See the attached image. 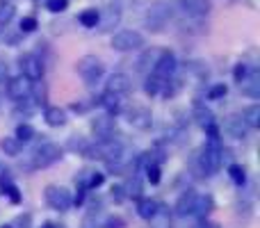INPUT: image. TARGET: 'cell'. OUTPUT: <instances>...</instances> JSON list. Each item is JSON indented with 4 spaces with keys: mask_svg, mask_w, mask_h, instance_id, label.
<instances>
[{
    "mask_svg": "<svg viewBox=\"0 0 260 228\" xmlns=\"http://www.w3.org/2000/svg\"><path fill=\"white\" fill-rule=\"evenodd\" d=\"M171 16H174V9H171L169 3H165V0H157V3H153L151 7H148V12H146V25H148V30L160 32L162 27H165L167 23L171 21Z\"/></svg>",
    "mask_w": 260,
    "mask_h": 228,
    "instance_id": "6da1fadb",
    "label": "cell"
},
{
    "mask_svg": "<svg viewBox=\"0 0 260 228\" xmlns=\"http://www.w3.org/2000/svg\"><path fill=\"white\" fill-rule=\"evenodd\" d=\"M221 155H224V151H221V146H219V139H210V142L203 146V151H201V167H203V171H206L208 176H212V174H217V171H219Z\"/></svg>",
    "mask_w": 260,
    "mask_h": 228,
    "instance_id": "7a4b0ae2",
    "label": "cell"
},
{
    "mask_svg": "<svg viewBox=\"0 0 260 228\" xmlns=\"http://www.w3.org/2000/svg\"><path fill=\"white\" fill-rule=\"evenodd\" d=\"M144 46V37L137 30H121L112 37V48L119 53H128V50H139Z\"/></svg>",
    "mask_w": 260,
    "mask_h": 228,
    "instance_id": "3957f363",
    "label": "cell"
},
{
    "mask_svg": "<svg viewBox=\"0 0 260 228\" xmlns=\"http://www.w3.org/2000/svg\"><path fill=\"white\" fill-rule=\"evenodd\" d=\"M103 71H105V67H103V62H101L99 57H94V55H85V57L78 62V73L82 76V80L85 82H96L101 76H103Z\"/></svg>",
    "mask_w": 260,
    "mask_h": 228,
    "instance_id": "277c9868",
    "label": "cell"
},
{
    "mask_svg": "<svg viewBox=\"0 0 260 228\" xmlns=\"http://www.w3.org/2000/svg\"><path fill=\"white\" fill-rule=\"evenodd\" d=\"M46 201H48V206L53 208V210L67 212L69 208H71L73 199H71V192H69V189L50 185V187H46Z\"/></svg>",
    "mask_w": 260,
    "mask_h": 228,
    "instance_id": "5b68a950",
    "label": "cell"
},
{
    "mask_svg": "<svg viewBox=\"0 0 260 228\" xmlns=\"http://www.w3.org/2000/svg\"><path fill=\"white\" fill-rule=\"evenodd\" d=\"M62 157V148L57 146V144H44V146L37 148L35 153V167L37 169H44V167H50L55 165V162Z\"/></svg>",
    "mask_w": 260,
    "mask_h": 228,
    "instance_id": "8992f818",
    "label": "cell"
},
{
    "mask_svg": "<svg viewBox=\"0 0 260 228\" xmlns=\"http://www.w3.org/2000/svg\"><path fill=\"white\" fill-rule=\"evenodd\" d=\"M18 67H21V71H23V78H27L30 82H37L44 78V64H41V59L35 57V55H23V57L18 59Z\"/></svg>",
    "mask_w": 260,
    "mask_h": 228,
    "instance_id": "52a82bcc",
    "label": "cell"
},
{
    "mask_svg": "<svg viewBox=\"0 0 260 228\" xmlns=\"http://www.w3.org/2000/svg\"><path fill=\"white\" fill-rule=\"evenodd\" d=\"M32 94V82L27 78H12L7 80V96L12 101H25Z\"/></svg>",
    "mask_w": 260,
    "mask_h": 228,
    "instance_id": "ba28073f",
    "label": "cell"
},
{
    "mask_svg": "<svg viewBox=\"0 0 260 228\" xmlns=\"http://www.w3.org/2000/svg\"><path fill=\"white\" fill-rule=\"evenodd\" d=\"M91 130L96 133V137H99V139L108 142V139H112V137H114L117 123H114L112 116H96V119L91 121Z\"/></svg>",
    "mask_w": 260,
    "mask_h": 228,
    "instance_id": "9c48e42d",
    "label": "cell"
},
{
    "mask_svg": "<svg viewBox=\"0 0 260 228\" xmlns=\"http://www.w3.org/2000/svg\"><path fill=\"white\" fill-rule=\"evenodd\" d=\"M128 121H130V125H133V128L148 130V128H151V123H153V114H151V110L135 105V108L128 110Z\"/></svg>",
    "mask_w": 260,
    "mask_h": 228,
    "instance_id": "30bf717a",
    "label": "cell"
},
{
    "mask_svg": "<svg viewBox=\"0 0 260 228\" xmlns=\"http://www.w3.org/2000/svg\"><path fill=\"white\" fill-rule=\"evenodd\" d=\"M174 71H176V57H174V53H169V50H162L160 57H157V62H155V69H153V76L169 80V76Z\"/></svg>",
    "mask_w": 260,
    "mask_h": 228,
    "instance_id": "8fae6325",
    "label": "cell"
},
{
    "mask_svg": "<svg viewBox=\"0 0 260 228\" xmlns=\"http://www.w3.org/2000/svg\"><path fill=\"white\" fill-rule=\"evenodd\" d=\"M119 21H121V9H119L117 5H112V7H105L103 14L99 12V30H103V32L114 30V27L119 25Z\"/></svg>",
    "mask_w": 260,
    "mask_h": 228,
    "instance_id": "7c38bea8",
    "label": "cell"
},
{
    "mask_svg": "<svg viewBox=\"0 0 260 228\" xmlns=\"http://www.w3.org/2000/svg\"><path fill=\"white\" fill-rule=\"evenodd\" d=\"M130 87H133V82H130V78L126 73H114V76L108 80V94L126 96L130 91Z\"/></svg>",
    "mask_w": 260,
    "mask_h": 228,
    "instance_id": "4fadbf2b",
    "label": "cell"
},
{
    "mask_svg": "<svg viewBox=\"0 0 260 228\" xmlns=\"http://www.w3.org/2000/svg\"><path fill=\"white\" fill-rule=\"evenodd\" d=\"M178 3H180V7H183V12L194 18H201L210 12V3H208V0H178Z\"/></svg>",
    "mask_w": 260,
    "mask_h": 228,
    "instance_id": "5bb4252c",
    "label": "cell"
},
{
    "mask_svg": "<svg viewBox=\"0 0 260 228\" xmlns=\"http://www.w3.org/2000/svg\"><path fill=\"white\" fill-rule=\"evenodd\" d=\"M240 89H242V94L251 96V99H258L260 96V78L256 71H249L247 76L240 80Z\"/></svg>",
    "mask_w": 260,
    "mask_h": 228,
    "instance_id": "9a60e30c",
    "label": "cell"
},
{
    "mask_svg": "<svg viewBox=\"0 0 260 228\" xmlns=\"http://www.w3.org/2000/svg\"><path fill=\"white\" fill-rule=\"evenodd\" d=\"M194 201H197V192H194V189L183 192L178 199V203H176V212H178V215H192Z\"/></svg>",
    "mask_w": 260,
    "mask_h": 228,
    "instance_id": "2e32d148",
    "label": "cell"
},
{
    "mask_svg": "<svg viewBox=\"0 0 260 228\" xmlns=\"http://www.w3.org/2000/svg\"><path fill=\"white\" fill-rule=\"evenodd\" d=\"M148 221H151L153 228H169L171 226V212L167 210V208L157 206V210L153 212V217Z\"/></svg>",
    "mask_w": 260,
    "mask_h": 228,
    "instance_id": "e0dca14e",
    "label": "cell"
},
{
    "mask_svg": "<svg viewBox=\"0 0 260 228\" xmlns=\"http://www.w3.org/2000/svg\"><path fill=\"white\" fill-rule=\"evenodd\" d=\"M46 121H48V125H55V128H59V125L67 123V112H64L62 108H55V105H50V108H46Z\"/></svg>",
    "mask_w": 260,
    "mask_h": 228,
    "instance_id": "ac0fdd59",
    "label": "cell"
},
{
    "mask_svg": "<svg viewBox=\"0 0 260 228\" xmlns=\"http://www.w3.org/2000/svg\"><path fill=\"white\" fill-rule=\"evenodd\" d=\"M160 53L162 50H146V53L142 55V57H139V71H153V69H155V62H157V57H160Z\"/></svg>",
    "mask_w": 260,
    "mask_h": 228,
    "instance_id": "d6986e66",
    "label": "cell"
},
{
    "mask_svg": "<svg viewBox=\"0 0 260 228\" xmlns=\"http://www.w3.org/2000/svg\"><path fill=\"white\" fill-rule=\"evenodd\" d=\"M226 125H229V133L233 135V137H238V139L247 137V128H249V125L244 123V121L240 119V116H231L229 123H226Z\"/></svg>",
    "mask_w": 260,
    "mask_h": 228,
    "instance_id": "ffe728a7",
    "label": "cell"
},
{
    "mask_svg": "<svg viewBox=\"0 0 260 228\" xmlns=\"http://www.w3.org/2000/svg\"><path fill=\"white\" fill-rule=\"evenodd\" d=\"M194 116H197V123L201 125V128H210V125H215V116L208 108H203V105H197V110H194Z\"/></svg>",
    "mask_w": 260,
    "mask_h": 228,
    "instance_id": "44dd1931",
    "label": "cell"
},
{
    "mask_svg": "<svg viewBox=\"0 0 260 228\" xmlns=\"http://www.w3.org/2000/svg\"><path fill=\"white\" fill-rule=\"evenodd\" d=\"M210 210H212V199H210V197H199V194H197V201H194V210H192V215L206 217Z\"/></svg>",
    "mask_w": 260,
    "mask_h": 228,
    "instance_id": "7402d4cb",
    "label": "cell"
},
{
    "mask_svg": "<svg viewBox=\"0 0 260 228\" xmlns=\"http://www.w3.org/2000/svg\"><path fill=\"white\" fill-rule=\"evenodd\" d=\"M242 121L249 125V128H258L260 125V105H249V108L244 110Z\"/></svg>",
    "mask_w": 260,
    "mask_h": 228,
    "instance_id": "603a6c76",
    "label": "cell"
},
{
    "mask_svg": "<svg viewBox=\"0 0 260 228\" xmlns=\"http://www.w3.org/2000/svg\"><path fill=\"white\" fill-rule=\"evenodd\" d=\"M169 80H165V78H157V76H151L146 80V85H144V89H146V94L148 96H155V94H160L162 89H165V85Z\"/></svg>",
    "mask_w": 260,
    "mask_h": 228,
    "instance_id": "cb8c5ba5",
    "label": "cell"
},
{
    "mask_svg": "<svg viewBox=\"0 0 260 228\" xmlns=\"http://www.w3.org/2000/svg\"><path fill=\"white\" fill-rule=\"evenodd\" d=\"M14 14H16V7H14L12 3H7V0H3V3H0V27L9 25Z\"/></svg>",
    "mask_w": 260,
    "mask_h": 228,
    "instance_id": "d4e9b609",
    "label": "cell"
},
{
    "mask_svg": "<svg viewBox=\"0 0 260 228\" xmlns=\"http://www.w3.org/2000/svg\"><path fill=\"white\" fill-rule=\"evenodd\" d=\"M78 21H80V25H85V27H96L99 25V9H94V7L85 9V12L78 16Z\"/></svg>",
    "mask_w": 260,
    "mask_h": 228,
    "instance_id": "484cf974",
    "label": "cell"
},
{
    "mask_svg": "<svg viewBox=\"0 0 260 228\" xmlns=\"http://www.w3.org/2000/svg\"><path fill=\"white\" fill-rule=\"evenodd\" d=\"M155 210H157V203L151 201V199H142V201H139V206H137L139 217H144V219H151Z\"/></svg>",
    "mask_w": 260,
    "mask_h": 228,
    "instance_id": "4316f807",
    "label": "cell"
},
{
    "mask_svg": "<svg viewBox=\"0 0 260 228\" xmlns=\"http://www.w3.org/2000/svg\"><path fill=\"white\" fill-rule=\"evenodd\" d=\"M0 148L5 151V155H18V151H21V142H18L16 137H5L3 142H0Z\"/></svg>",
    "mask_w": 260,
    "mask_h": 228,
    "instance_id": "83f0119b",
    "label": "cell"
},
{
    "mask_svg": "<svg viewBox=\"0 0 260 228\" xmlns=\"http://www.w3.org/2000/svg\"><path fill=\"white\" fill-rule=\"evenodd\" d=\"M32 137H35V130H32V125L21 123L16 128V139H18V142H30Z\"/></svg>",
    "mask_w": 260,
    "mask_h": 228,
    "instance_id": "f1b7e54d",
    "label": "cell"
},
{
    "mask_svg": "<svg viewBox=\"0 0 260 228\" xmlns=\"http://www.w3.org/2000/svg\"><path fill=\"white\" fill-rule=\"evenodd\" d=\"M119 96H114V94H108V91H105V96H103V99H101V101H103V105H105V108H108V110H112V112H117V110H119Z\"/></svg>",
    "mask_w": 260,
    "mask_h": 228,
    "instance_id": "f546056e",
    "label": "cell"
},
{
    "mask_svg": "<svg viewBox=\"0 0 260 228\" xmlns=\"http://www.w3.org/2000/svg\"><path fill=\"white\" fill-rule=\"evenodd\" d=\"M229 171H231V178H233L238 185H242V183H244V178H247V176H244V169H242L240 165H233Z\"/></svg>",
    "mask_w": 260,
    "mask_h": 228,
    "instance_id": "4dcf8cb0",
    "label": "cell"
},
{
    "mask_svg": "<svg viewBox=\"0 0 260 228\" xmlns=\"http://www.w3.org/2000/svg\"><path fill=\"white\" fill-rule=\"evenodd\" d=\"M67 5H69V0H48V3H46V7L50 9V12H64V9H67Z\"/></svg>",
    "mask_w": 260,
    "mask_h": 228,
    "instance_id": "1f68e13d",
    "label": "cell"
},
{
    "mask_svg": "<svg viewBox=\"0 0 260 228\" xmlns=\"http://www.w3.org/2000/svg\"><path fill=\"white\" fill-rule=\"evenodd\" d=\"M35 27H37V18H35V16H25V18L21 21V30H23V32H32Z\"/></svg>",
    "mask_w": 260,
    "mask_h": 228,
    "instance_id": "d6a6232c",
    "label": "cell"
},
{
    "mask_svg": "<svg viewBox=\"0 0 260 228\" xmlns=\"http://www.w3.org/2000/svg\"><path fill=\"white\" fill-rule=\"evenodd\" d=\"M148 180H151L153 185L160 183V167L157 165H148Z\"/></svg>",
    "mask_w": 260,
    "mask_h": 228,
    "instance_id": "836d02e7",
    "label": "cell"
},
{
    "mask_svg": "<svg viewBox=\"0 0 260 228\" xmlns=\"http://www.w3.org/2000/svg\"><path fill=\"white\" fill-rule=\"evenodd\" d=\"M208 96H210L212 101L221 99V96H226V87H224V85H217V87H212V89H210V94H208Z\"/></svg>",
    "mask_w": 260,
    "mask_h": 228,
    "instance_id": "e575fe53",
    "label": "cell"
},
{
    "mask_svg": "<svg viewBox=\"0 0 260 228\" xmlns=\"http://www.w3.org/2000/svg\"><path fill=\"white\" fill-rule=\"evenodd\" d=\"M247 73H249V69H247V64H238V67H235V80H242V78L244 76H247Z\"/></svg>",
    "mask_w": 260,
    "mask_h": 228,
    "instance_id": "d590c367",
    "label": "cell"
},
{
    "mask_svg": "<svg viewBox=\"0 0 260 228\" xmlns=\"http://www.w3.org/2000/svg\"><path fill=\"white\" fill-rule=\"evenodd\" d=\"M30 224H32V217L30 215H21L16 219V226L18 228H30Z\"/></svg>",
    "mask_w": 260,
    "mask_h": 228,
    "instance_id": "8d00e7d4",
    "label": "cell"
},
{
    "mask_svg": "<svg viewBox=\"0 0 260 228\" xmlns=\"http://www.w3.org/2000/svg\"><path fill=\"white\" fill-rule=\"evenodd\" d=\"M126 224H123L121 217H112V219H108V228H123Z\"/></svg>",
    "mask_w": 260,
    "mask_h": 228,
    "instance_id": "74e56055",
    "label": "cell"
},
{
    "mask_svg": "<svg viewBox=\"0 0 260 228\" xmlns=\"http://www.w3.org/2000/svg\"><path fill=\"white\" fill-rule=\"evenodd\" d=\"M7 76H9V71H7V64H5V62H0V82H5V80H7Z\"/></svg>",
    "mask_w": 260,
    "mask_h": 228,
    "instance_id": "f35d334b",
    "label": "cell"
},
{
    "mask_svg": "<svg viewBox=\"0 0 260 228\" xmlns=\"http://www.w3.org/2000/svg\"><path fill=\"white\" fill-rule=\"evenodd\" d=\"M35 94H37V99H39L41 103H44V99H46V89H44V87H37Z\"/></svg>",
    "mask_w": 260,
    "mask_h": 228,
    "instance_id": "ab89813d",
    "label": "cell"
},
{
    "mask_svg": "<svg viewBox=\"0 0 260 228\" xmlns=\"http://www.w3.org/2000/svg\"><path fill=\"white\" fill-rule=\"evenodd\" d=\"M197 228H219L217 224H210V221H201V224H199Z\"/></svg>",
    "mask_w": 260,
    "mask_h": 228,
    "instance_id": "60d3db41",
    "label": "cell"
},
{
    "mask_svg": "<svg viewBox=\"0 0 260 228\" xmlns=\"http://www.w3.org/2000/svg\"><path fill=\"white\" fill-rule=\"evenodd\" d=\"M44 228H57V226H55V224H46Z\"/></svg>",
    "mask_w": 260,
    "mask_h": 228,
    "instance_id": "b9f144b4",
    "label": "cell"
},
{
    "mask_svg": "<svg viewBox=\"0 0 260 228\" xmlns=\"http://www.w3.org/2000/svg\"><path fill=\"white\" fill-rule=\"evenodd\" d=\"M0 228H12V226H0Z\"/></svg>",
    "mask_w": 260,
    "mask_h": 228,
    "instance_id": "7bdbcfd3",
    "label": "cell"
}]
</instances>
